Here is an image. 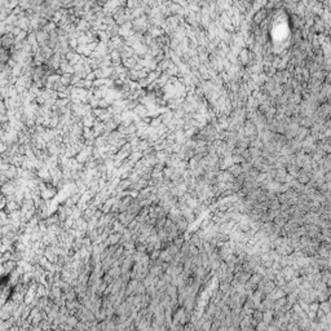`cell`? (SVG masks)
Wrapping results in <instances>:
<instances>
[{
    "instance_id": "cell-1",
    "label": "cell",
    "mask_w": 331,
    "mask_h": 331,
    "mask_svg": "<svg viewBox=\"0 0 331 331\" xmlns=\"http://www.w3.org/2000/svg\"><path fill=\"white\" fill-rule=\"evenodd\" d=\"M322 282L326 286H331V272H329V270H326L323 274H322Z\"/></svg>"
},
{
    "instance_id": "cell-2",
    "label": "cell",
    "mask_w": 331,
    "mask_h": 331,
    "mask_svg": "<svg viewBox=\"0 0 331 331\" xmlns=\"http://www.w3.org/2000/svg\"><path fill=\"white\" fill-rule=\"evenodd\" d=\"M272 318H273V313L270 312V311L265 312L263 314V322H265V323H269L270 321H272Z\"/></svg>"
},
{
    "instance_id": "cell-3",
    "label": "cell",
    "mask_w": 331,
    "mask_h": 331,
    "mask_svg": "<svg viewBox=\"0 0 331 331\" xmlns=\"http://www.w3.org/2000/svg\"><path fill=\"white\" fill-rule=\"evenodd\" d=\"M267 325H268V323H265V322H259L257 326H256L257 331H267V330H268V326H267Z\"/></svg>"
},
{
    "instance_id": "cell-4",
    "label": "cell",
    "mask_w": 331,
    "mask_h": 331,
    "mask_svg": "<svg viewBox=\"0 0 331 331\" xmlns=\"http://www.w3.org/2000/svg\"><path fill=\"white\" fill-rule=\"evenodd\" d=\"M77 330L78 331H87V325L82 323V322H78L77 325Z\"/></svg>"
}]
</instances>
